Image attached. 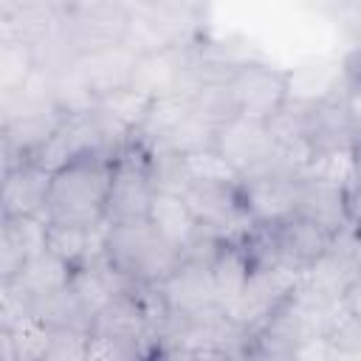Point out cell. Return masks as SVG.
I'll return each instance as SVG.
<instances>
[{"instance_id": "7a4b0ae2", "label": "cell", "mask_w": 361, "mask_h": 361, "mask_svg": "<svg viewBox=\"0 0 361 361\" xmlns=\"http://www.w3.org/2000/svg\"><path fill=\"white\" fill-rule=\"evenodd\" d=\"M183 254L175 251L147 220L107 226L104 262L133 285H161Z\"/></svg>"}, {"instance_id": "ffe728a7", "label": "cell", "mask_w": 361, "mask_h": 361, "mask_svg": "<svg viewBox=\"0 0 361 361\" xmlns=\"http://www.w3.org/2000/svg\"><path fill=\"white\" fill-rule=\"evenodd\" d=\"M51 76H54V102H56V107L65 116L90 113L96 107V96L85 85V79L79 76V71L73 68V62L51 71Z\"/></svg>"}, {"instance_id": "cb8c5ba5", "label": "cell", "mask_w": 361, "mask_h": 361, "mask_svg": "<svg viewBox=\"0 0 361 361\" xmlns=\"http://www.w3.org/2000/svg\"><path fill=\"white\" fill-rule=\"evenodd\" d=\"M322 338L333 355H361V322L353 319L341 305L333 310Z\"/></svg>"}, {"instance_id": "5b68a950", "label": "cell", "mask_w": 361, "mask_h": 361, "mask_svg": "<svg viewBox=\"0 0 361 361\" xmlns=\"http://www.w3.org/2000/svg\"><path fill=\"white\" fill-rule=\"evenodd\" d=\"M228 90L237 116L254 121H271L288 104V71L259 59H243L228 73Z\"/></svg>"}, {"instance_id": "2e32d148", "label": "cell", "mask_w": 361, "mask_h": 361, "mask_svg": "<svg viewBox=\"0 0 361 361\" xmlns=\"http://www.w3.org/2000/svg\"><path fill=\"white\" fill-rule=\"evenodd\" d=\"M147 223L180 254L200 234V223L195 220L189 203L183 200V195H172V192H155Z\"/></svg>"}, {"instance_id": "3957f363", "label": "cell", "mask_w": 361, "mask_h": 361, "mask_svg": "<svg viewBox=\"0 0 361 361\" xmlns=\"http://www.w3.org/2000/svg\"><path fill=\"white\" fill-rule=\"evenodd\" d=\"M133 6L118 0H79L65 3L62 39L68 54L85 56L113 45H124L130 37Z\"/></svg>"}, {"instance_id": "ba28073f", "label": "cell", "mask_w": 361, "mask_h": 361, "mask_svg": "<svg viewBox=\"0 0 361 361\" xmlns=\"http://www.w3.org/2000/svg\"><path fill=\"white\" fill-rule=\"evenodd\" d=\"M51 180L54 175L34 161H23L3 172V192H0V220L14 217H42L51 197Z\"/></svg>"}, {"instance_id": "9a60e30c", "label": "cell", "mask_w": 361, "mask_h": 361, "mask_svg": "<svg viewBox=\"0 0 361 361\" xmlns=\"http://www.w3.org/2000/svg\"><path fill=\"white\" fill-rule=\"evenodd\" d=\"M209 271H212L217 305L226 313L237 305V299L243 296V290H245V285L254 274V259H251L243 237L240 240H223L212 265H209Z\"/></svg>"}, {"instance_id": "8fae6325", "label": "cell", "mask_w": 361, "mask_h": 361, "mask_svg": "<svg viewBox=\"0 0 361 361\" xmlns=\"http://www.w3.org/2000/svg\"><path fill=\"white\" fill-rule=\"evenodd\" d=\"M293 214L336 234L350 223V189L322 178H302Z\"/></svg>"}, {"instance_id": "52a82bcc", "label": "cell", "mask_w": 361, "mask_h": 361, "mask_svg": "<svg viewBox=\"0 0 361 361\" xmlns=\"http://www.w3.org/2000/svg\"><path fill=\"white\" fill-rule=\"evenodd\" d=\"M214 149L228 161V166L240 178L268 169L279 155V144L271 127L265 121H254L245 116H234L217 130Z\"/></svg>"}, {"instance_id": "836d02e7", "label": "cell", "mask_w": 361, "mask_h": 361, "mask_svg": "<svg viewBox=\"0 0 361 361\" xmlns=\"http://www.w3.org/2000/svg\"><path fill=\"white\" fill-rule=\"evenodd\" d=\"M330 361H361V355H333L330 353Z\"/></svg>"}, {"instance_id": "ac0fdd59", "label": "cell", "mask_w": 361, "mask_h": 361, "mask_svg": "<svg viewBox=\"0 0 361 361\" xmlns=\"http://www.w3.org/2000/svg\"><path fill=\"white\" fill-rule=\"evenodd\" d=\"M54 338V327L34 313H25L11 327H0L3 361H42Z\"/></svg>"}, {"instance_id": "83f0119b", "label": "cell", "mask_w": 361, "mask_h": 361, "mask_svg": "<svg viewBox=\"0 0 361 361\" xmlns=\"http://www.w3.org/2000/svg\"><path fill=\"white\" fill-rule=\"evenodd\" d=\"M333 11L338 17V25L350 31L353 37H358L361 42V3H344V6H336Z\"/></svg>"}, {"instance_id": "30bf717a", "label": "cell", "mask_w": 361, "mask_h": 361, "mask_svg": "<svg viewBox=\"0 0 361 361\" xmlns=\"http://www.w3.org/2000/svg\"><path fill=\"white\" fill-rule=\"evenodd\" d=\"M135 59H138V51H133L124 42V45H113V48H104V51L76 56L73 68L79 71V76L85 79V85L90 87V93L99 102L110 93H118L124 87H130Z\"/></svg>"}, {"instance_id": "d6986e66", "label": "cell", "mask_w": 361, "mask_h": 361, "mask_svg": "<svg viewBox=\"0 0 361 361\" xmlns=\"http://www.w3.org/2000/svg\"><path fill=\"white\" fill-rule=\"evenodd\" d=\"M149 104H152L149 96L133 90V87H124V90H118V93H110V96L99 99V102H96V110H99L116 130H121L127 138H133V135L138 133V127H141V121H144Z\"/></svg>"}, {"instance_id": "8992f818", "label": "cell", "mask_w": 361, "mask_h": 361, "mask_svg": "<svg viewBox=\"0 0 361 361\" xmlns=\"http://www.w3.org/2000/svg\"><path fill=\"white\" fill-rule=\"evenodd\" d=\"M299 279H302L299 271H290L282 265H254V274L243 296L231 310H226V316L251 336L276 307H282L293 296Z\"/></svg>"}, {"instance_id": "44dd1931", "label": "cell", "mask_w": 361, "mask_h": 361, "mask_svg": "<svg viewBox=\"0 0 361 361\" xmlns=\"http://www.w3.org/2000/svg\"><path fill=\"white\" fill-rule=\"evenodd\" d=\"M144 149H147V147H144ZM147 152H149V175H152L155 192L183 195V192L192 186L180 152H175V149H164V147H158V149H147Z\"/></svg>"}, {"instance_id": "603a6c76", "label": "cell", "mask_w": 361, "mask_h": 361, "mask_svg": "<svg viewBox=\"0 0 361 361\" xmlns=\"http://www.w3.org/2000/svg\"><path fill=\"white\" fill-rule=\"evenodd\" d=\"M37 68H39L37 56L28 45L14 42V39L0 42V93H8L14 87H20Z\"/></svg>"}, {"instance_id": "484cf974", "label": "cell", "mask_w": 361, "mask_h": 361, "mask_svg": "<svg viewBox=\"0 0 361 361\" xmlns=\"http://www.w3.org/2000/svg\"><path fill=\"white\" fill-rule=\"evenodd\" d=\"M87 344H90L87 330L54 327V338L42 361H87Z\"/></svg>"}, {"instance_id": "e575fe53", "label": "cell", "mask_w": 361, "mask_h": 361, "mask_svg": "<svg viewBox=\"0 0 361 361\" xmlns=\"http://www.w3.org/2000/svg\"><path fill=\"white\" fill-rule=\"evenodd\" d=\"M355 164L361 166V141H358V147H355Z\"/></svg>"}, {"instance_id": "1f68e13d", "label": "cell", "mask_w": 361, "mask_h": 361, "mask_svg": "<svg viewBox=\"0 0 361 361\" xmlns=\"http://www.w3.org/2000/svg\"><path fill=\"white\" fill-rule=\"evenodd\" d=\"M234 361H293V358L276 355V353H268V350H259V347H254V344L248 341V347H245Z\"/></svg>"}, {"instance_id": "6da1fadb", "label": "cell", "mask_w": 361, "mask_h": 361, "mask_svg": "<svg viewBox=\"0 0 361 361\" xmlns=\"http://www.w3.org/2000/svg\"><path fill=\"white\" fill-rule=\"evenodd\" d=\"M113 169H116V155H87L54 172L45 220L73 223V226L104 223Z\"/></svg>"}, {"instance_id": "d6a6232c", "label": "cell", "mask_w": 361, "mask_h": 361, "mask_svg": "<svg viewBox=\"0 0 361 361\" xmlns=\"http://www.w3.org/2000/svg\"><path fill=\"white\" fill-rule=\"evenodd\" d=\"M350 220L361 226V166L355 164V180L350 186Z\"/></svg>"}, {"instance_id": "277c9868", "label": "cell", "mask_w": 361, "mask_h": 361, "mask_svg": "<svg viewBox=\"0 0 361 361\" xmlns=\"http://www.w3.org/2000/svg\"><path fill=\"white\" fill-rule=\"evenodd\" d=\"M152 197H155V183H152V175H149V152L138 141H130L116 155V169H113V183H110V195H107L104 223L107 226H121V223L147 220Z\"/></svg>"}, {"instance_id": "e0dca14e", "label": "cell", "mask_w": 361, "mask_h": 361, "mask_svg": "<svg viewBox=\"0 0 361 361\" xmlns=\"http://www.w3.org/2000/svg\"><path fill=\"white\" fill-rule=\"evenodd\" d=\"M189 113H192V102L183 93L152 99V104H149V110H147L138 133L133 135V141H138L147 149L166 147V141L178 133V127L189 118Z\"/></svg>"}, {"instance_id": "9c48e42d", "label": "cell", "mask_w": 361, "mask_h": 361, "mask_svg": "<svg viewBox=\"0 0 361 361\" xmlns=\"http://www.w3.org/2000/svg\"><path fill=\"white\" fill-rule=\"evenodd\" d=\"M158 293L172 316H195L220 307L209 265L195 259H180V265L158 285Z\"/></svg>"}, {"instance_id": "f546056e", "label": "cell", "mask_w": 361, "mask_h": 361, "mask_svg": "<svg viewBox=\"0 0 361 361\" xmlns=\"http://www.w3.org/2000/svg\"><path fill=\"white\" fill-rule=\"evenodd\" d=\"M341 307L353 316V319H358L361 322V274L350 282V288L344 290V296H341Z\"/></svg>"}, {"instance_id": "7c38bea8", "label": "cell", "mask_w": 361, "mask_h": 361, "mask_svg": "<svg viewBox=\"0 0 361 361\" xmlns=\"http://www.w3.org/2000/svg\"><path fill=\"white\" fill-rule=\"evenodd\" d=\"M344 90H347V76L341 59L319 56L288 71V102L293 104L333 102Z\"/></svg>"}, {"instance_id": "4316f807", "label": "cell", "mask_w": 361, "mask_h": 361, "mask_svg": "<svg viewBox=\"0 0 361 361\" xmlns=\"http://www.w3.org/2000/svg\"><path fill=\"white\" fill-rule=\"evenodd\" d=\"M341 104H344V113H347V121L355 138L361 141V87H347L341 96Z\"/></svg>"}, {"instance_id": "d590c367", "label": "cell", "mask_w": 361, "mask_h": 361, "mask_svg": "<svg viewBox=\"0 0 361 361\" xmlns=\"http://www.w3.org/2000/svg\"><path fill=\"white\" fill-rule=\"evenodd\" d=\"M147 361H155V358H147Z\"/></svg>"}, {"instance_id": "d4e9b609", "label": "cell", "mask_w": 361, "mask_h": 361, "mask_svg": "<svg viewBox=\"0 0 361 361\" xmlns=\"http://www.w3.org/2000/svg\"><path fill=\"white\" fill-rule=\"evenodd\" d=\"M147 358H152V353L144 344H135V341H127V338H116V336L90 333L87 361H147Z\"/></svg>"}, {"instance_id": "4fadbf2b", "label": "cell", "mask_w": 361, "mask_h": 361, "mask_svg": "<svg viewBox=\"0 0 361 361\" xmlns=\"http://www.w3.org/2000/svg\"><path fill=\"white\" fill-rule=\"evenodd\" d=\"M71 279H73V268L68 262H62L59 257H54L51 251H42L34 259H28L11 282H0V285L11 288L25 302V307L31 313L34 305H39V302L68 290Z\"/></svg>"}, {"instance_id": "f1b7e54d", "label": "cell", "mask_w": 361, "mask_h": 361, "mask_svg": "<svg viewBox=\"0 0 361 361\" xmlns=\"http://www.w3.org/2000/svg\"><path fill=\"white\" fill-rule=\"evenodd\" d=\"M344 76H347V87H361V42H355L344 56Z\"/></svg>"}, {"instance_id": "7402d4cb", "label": "cell", "mask_w": 361, "mask_h": 361, "mask_svg": "<svg viewBox=\"0 0 361 361\" xmlns=\"http://www.w3.org/2000/svg\"><path fill=\"white\" fill-rule=\"evenodd\" d=\"M183 164H186V172H189V180H192V183L240 186V180H243V178L228 166V161H226L214 147L183 155Z\"/></svg>"}, {"instance_id": "5bb4252c", "label": "cell", "mask_w": 361, "mask_h": 361, "mask_svg": "<svg viewBox=\"0 0 361 361\" xmlns=\"http://www.w3.org/2000/svg\"><path fill=\"white\" fill-rule=\"evenodd\" d=\"M45 228L42 217L0 220V282H11L28 259L45 251Z\"/></svg>"}, {"instance_id": "4dcf8cb0", "label": "cell", "mask_w": 361, "mask_h": 361, "mask_svg": "<svg viewBox=\"0 0 361 361\" xmlns=\"http://www.w3.org/2000/svg\"><path fill=\"white\" fill-rule=\"evenodd\" d=\"M293 361H330V347L324 344V338L307 341V344L293 355Z\"/></svg>"}]
</instances>
